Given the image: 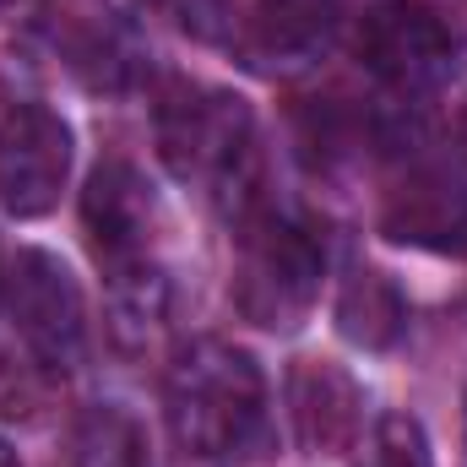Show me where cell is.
I'll return each instance as SVG.
<instances>
[{
    "mask_svg": "<svg viewBox=\"0 0 467 467\" xmlns=\"http://www.w3.org/2000/svg\"><path fill=\"white\" fill-rule=\"evenodd\" d=\"M451 130H457V141L467 147V93H462V104L451 109Z\"/></svg>",
    "mask_w": 467,
    "mask_h": 467,
    "instance_id": "16",
    "label": "cell"
},
{
    "mask_svg": "<svg viewBox=\"0 0 467 467\" xmlns=\"http://www.w3.org/2000/svg\"><path fill=\"white\" fill-rule=\"evenodd\" d=\"M152 185L130 169V163H99L88 174V191H82V229L93 239L99 261L109 272H130V266H147V244H152Z\"/></svg>",
    "mask_w": 467,
    "mask_h": 467,
    "instance_id": "7",
    "label": "cell"
},
{
    "mask_svg": "<svg viewBox=\"0 0 467 467\" xmlns=\"http://www.w3.org/2000/svg\"><path fill=\"white\" fill-rule=\"evenodd\" d=\"M71 174V130L38 104H16L0 119V202L16 218H44Z\"/></svg>",
    "mask_w": 467,
    "mask_h": 467,
    "instance_id": "5",
    "label": "cell"
},
{
    "mask_svg": "<svg viewBox=\"0 0 467 467\" xmlns=\"http://www.w3.org/2000/svg\"><path fill=\"white\" fill-rule=\"evenodd\" d=\"M358 60L391 88H424L451 60V33L413 0H386L358 22Z\"/></svg>",
    "mask_w": 467,
    "mask_h": 467,
    "instance_id": "6",
    "label": "cell"
},
{
    "mask_svg": "<svg viewBox=\"0 0 467 467\" xmlns=\"http://www.w3.org/2000/svg\"><path fill=\"white\" fill-rule=\"evenodd\" d=\"M358 467H430V441L419 430V419L408 413H386L364 446Z\"/></svg>",
    "mask_w": 467,
    "mask_h": 467,
    "instance_id": "15",
    "label": "cell"
},
{
    "mask_svg": "<svg viewBox=\"0 0 467 467\" xmlns=\"http://www.w3.org/2000/svg\"><path fill=\"white\" fill-rule=\"evenodd\" d=\"M337 327L343 337L358 348H391L408 327V305L397 294V283L375 266H358L348 283H343V299H337Z\"/></svg>",
    "mask_w": 467,
    "mask_h": 467,
    "instance_id": "11",
    "label": "cell"
},
{
    "mask_svg": "<svg viewBox=\"0 0 467 467\" xmlns=\"http://www.w3.org/2000/svg\"><path fill=\"white\" fill-rule=\"evenodd\" d=\"M386 234L402 244L424 250H467V191L446 180H413L391 196L386 207Z\"/></svg>",
    "mask_w": 467,
    "mask_h": 467,
    "instance_id": "10",
    "label": "cell"
},
{
    "mask_svg": "<svg viewBox=\"0 0 467 467\" xmlns=\"http://www.w3.org/2000/svg\"><path fill=\"white\" fill-rule=\"evenodd\" d=\"M163 408H169V430L185 457L229 462L261 435L266 380L255 358L234 343H191L169 364Z\"/></svg>",
    "mask_w": 467,
    "mask_h": 467,
    "instance_id": "1",
    "label": "cell"
},
{
    "mask_svg": "<svg viewBox=\"0 0 467 467\" xmlns=\"http://www.w3.org/2000/svg\"><path fill=\"white\" fill-rule=\"evenodd\" d=\"M22 5H33V0H0V22H5V16H16Z\"/></svg>",
    "mask_w": 467,
    "mask_h": 467,
    "instance_id": "17",
    "label": "cell"
},
{
    "mask_svg": "<svg viewBox=\"0 0 467 467\" xmlns=\"http://www.w3.org/2000/svg\"><path fill=\"white\" fill-rule=\"evenodd\" d=\"M77 467H147V441L119 408H93L77 424Z\"/></svg>",
    "mask_w": 467,
    "mask_h": 467,
    "instance_id": "14",
    "label": "cell"
},
{
    "mask_svg": "<svg viewBox=\"0 0 467 467\" xmlns=\"http://www.w3.org/2000/svg\"><path fill=\"white\" fill-rule=\"evenodd\" d=\"M288 408H294V430L305 451H348L358 441V413H364V391L343 364L332 358H299L288 375Z\"/></svg>",
    "mask_w": 467,
    "mask_h": 467,
    "instance_id": "8",
    "label": "cell"
},
{
    "mask_svg": "<svg viewBox=\"0 0 467 467\" xmlns=\"http://www.w3.org/2000/svg\"><path fill=\"white\" fill-rule=\"evenodd\" d=\"M250 104L223 88H174L158 104V147L180 180L229 185L250 158Z\"/></svg>",
    "mask_w": 467,
    "mask_h": 467,
    "instance_id": "3",
    "label": "cell"
},
{
    "mask_svg": "<svg viewBox=\"0 0 467 467\" xmlns=\"http://www.w3.org/2000/svg\"><path fill=\"white\" fill-rule=\"evenodd\" d=\"M55 49L66 55V66L93 82V88H125L130 77V33L125 22H115V11L104 5H77L55 22Z\"/></svg>",
    "mask_w": 467,
    "mask_h": 467,
    "instance_id": "9",
    "label": "cell"
},
{
    "mask_svg": "<svg viewBox=\"0 0 467 467\" xmlns=\"http://www.w3.org/2000/svg\"><path fill=\"white\" fill-rule=\"evenodd\" d=\"M0 467H22V462H16V451H11L5 441H0Z\"/></svg>",
    "mask_w": 467,
    "mask_h": 467,
    "instance_id": "18",
    "label": "cell"
},
{
    "mask_svg": "<svg viewBox=\"0 0 467 467\" xmlns=\"http://www.w3.org/2000/svg\"><path fill=\"white\" fill-rule=\"evenodd\" d=\"M332 0H255L250 5V49L261 60H299L332 33Z\"/></svg>",
    "mask_w": 467,
    "mask_h": 467,
    "instance_id": "12",
    "label": "cell"
},
{
    "mask_svg": "<svg viewBox=\"0 0 467 467\" xmlns=\"http://www.w3.org/2000/svg\"><path fill=\"white\" fill-rule=\"evenodd\" d=\"M169 321V283L152 266L115 272V343L141 353Z\"/></svg>",
    "mask_w": 467,
    "mask_h": 467,
    "instance_id": "13",
    "label": "cell"
},
{
    "mask_svg": "<svg viewBox=\"0 0 467 467\" xmlns=\"http://www.w3.org/2000/svg\"><path fill=\"white\" fill-rule=\"evenodd\" d=\"M11 321L22 332V343L33 348L38 364L49 369H77V358L88 348V316H82V288L77 277L44 255V250H22L11 266Z\"/></svg>",
    "mask_w": 467,
    "mask_h": 467,
    "instance_id": "4",
    "label": "cell"
},
{
    "mask_svg": "<svg viewBox=\"0 0 467 467\" xmlns=\"http://www.w3.org/2000/svg\"><path fill=\"white\" fill-rule=\"evenodd\" d=\"M234 310L250 327L266 332H288L305 321V310L321 294V244L299 223L283 218H261L239 234V255H234Z\"/></svg>",
    "mask_w": 467,
    "mask_h": 467,
    "instance_id": "2",
    "label": "cell"
}]
</instances>
